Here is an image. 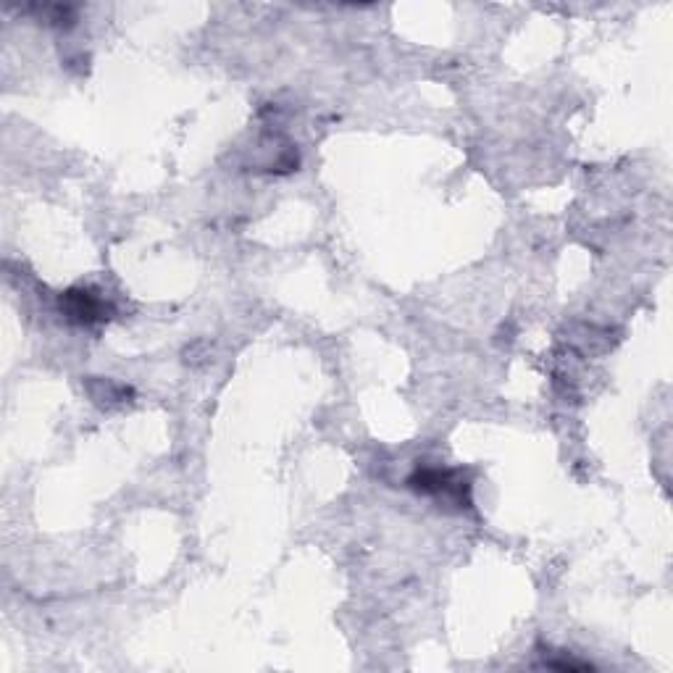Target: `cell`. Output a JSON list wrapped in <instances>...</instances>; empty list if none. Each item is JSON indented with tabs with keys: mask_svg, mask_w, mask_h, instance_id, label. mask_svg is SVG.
Here are the masks:
<instances>
[{
	"mask_svg": "<svg viewBox=\"0 0 673 673\" xmlns=\"http://www.w3.org/2000/svg\"><path fill=\"white\" fill-rule=\"evenodd\" d=\"M64 319L77 326H95L111 319V305L93 287H71L58 298Z\"/></svg>",
	"mask_w": 673,
	"mask_h": 673,
	"instance_id": "cell-2",
	"label": "cell"
},
{
	"mask_svg": "<svg viewBox=\"0 0 673 673\" xmlns=\"http://www.w3.org/2000/svg\"><path fill=\"white\" fill-rule=\"evenodd\" d=\"M87 390H90V397H93L95 403L103 405V408L129 403V397H132L129 387L111 382V379H93V382H87Z\"/></svg>",
	"mask_w": 673,
	"mask_h": 673,
	"instance_id": "cell-3",
	"label": "cell"
},
{
	"mask_svg": "<svg viewBox=\"0 0 673 673\" xmlns=\"http://www.w3.org/2000/svg\"><path fill=\"white\" fill-rule=\"evenodd\" d=\"M408 487L413 492H418V495L432 497L437 503L453 505L458 511H468L471 508V482H468L463 471H458V468H416L408 476Z\"/></svg>",
	"mask_w": 673,
	"mask_h": 673,
	"instance_id": "cell-1",
	"label": "cell"
},
{
	"mask_svg": "<svg viewBox=\"0 0 673 673\" xmlns=\"http://www.w3.org/2000/svg\"><path fill=\"white\" fill-rule=\"evenodd\" d=\"M542 666L545 668H553V671H589V663H584V660H574V658H547L542 660Z\"/></svg>",
	"mask_w": 673,
	"mask_h": 673,
	"instance_id": "cell-4",
	"label": "cell"
}]
</instances>
